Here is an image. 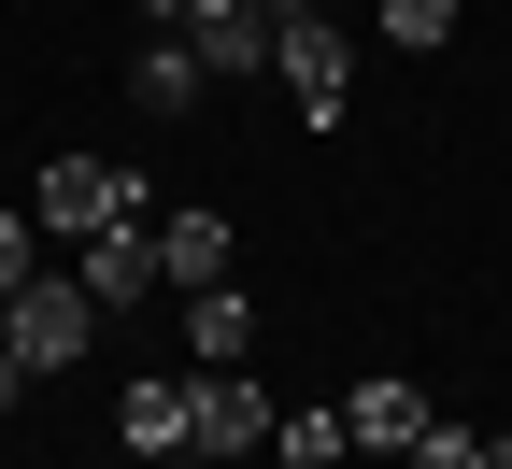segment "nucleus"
<instances>
[{"mask_svg": "<svg viewBox=\"0 0 512 469\" xmlns=\"http://www.w3.org/2000/svg\"><path fill=\"white\" fill-rule=\"evenodd\" d=\"M29 228H43V242H86V228H157V185L128 171V157H43Z\"/></svg>", "mask_w": 512, "mask_h": 469, "instance_id": "obj_1", "label": "nucleus"}, {"mask_svg": "<svg viewBox=\"0 0 512 469\" xmlns=\"http://www.w3.org/2000/svg\"><path fill=\"white\" fill-rule=\"evenodd\" d=\"M271 86L299 100V128H342V100H356V43H342V15H271Z\"/></svg>", "mask_w": 512, "mask_h": 469, "instance_id": "obj_2", "label": "nucleus"}, {"mask_svg": "<svg viewBox=\"0 0 512 469\" xmlns=\"http://www.w3.org/2000/svg\"><path fill=\"white\" fill-rule=\"evenodd\" d=\"M86 327H100V299H86L72 271H29L15 299H0V356H15V370H72Z\"/></svg>", "mask_w": 512, "mask_h": 469, "instance_id": "obj_3", "label": "nucleus"}, {"mask_svg": "<svg viewBox=\"0 0 512 469\" xmlns=\"http://www.w3.org/2000/svg\"><path fill=\"white\" fill-rule=\"evenodd\" d=\"M114 427H128V455H200V370H143L114 398Z\"/></svg>", "mask_w": 512, "mask_h": 469, "instance_id": "obj_4", "label": "nucleus"}, {"mask_svg": "<svg viewBox=\"0 0 512 469\" xmlns=\"http://www.w3.org/2000/svg\"><path fill=\"white\" fill-rule=\"evenodd\" d=\"M72 285H86L100 313H143V285H157V228H86V242H72Z\"/></svg>", "mask_w": 512, "mask_h": 469, "instance_id": "obj_5", "label": "nucleus"}, {"mask_svg": "<svg viewBox=\"0 0 512 469\" xmlns=\"http://www.w3.org/2000/svg\"><path fill=\"white\" fill-rule=\"evenodd\" d=\"M185 57H200L214 86H242L256 57H271V15H256V0H200V15H185Z\"/></svg>", "mask_w": 512, "mask_h": 469, "instance_id": "obj_6", "label": "nucleus"}, {"mask_svg": "<svg viewBox=\"0 0 512 469\" xmlns=\"http://www.w3.org/2000/svg\"><path fill=\"white\" fill-rule=\"evenodd\" d=\"M256 356V299L242 285H185V370H242Z\"/></svg>", "mask_w": 512, "mask_h": 469, "instance_id": "obj_7", "label": "nucleus"}, {"mask_svg": "<svg viewBox=\"0 0 512 469\" xmlns=\"http://www.w3.org/2000/svg\"><path fill=\"white\" fill-rule=\"evenodd\" d=\"M128 86H143V114H200V100H214V72L185 57V29H143V57H128Z\"/></svg>", "mask_w": 512, "mask_h": 469, "instance_id": "obj_8", "label": "nucleus"}, {"mask_svg": "<svg viewBox=\"0 0 512 469\" xmlns=\"http://www.w3.org/2000/svg\"><path fill=\"white\" fill-rule=\"evenodd\" d=\"M413 427H427V398H413V384H384V370L342 398V441H356V455H413Z\"/></svg>", "mask_w": 512, "mask_h": 469, "instance_id": "obj_9", "label": "nucleus"}, {"mask_svg": "<svg viewBox=\"0 0 512 469\" xmlns=\"http://www.w3.org/2000/svg\"><path fill=\"white\" fill-rule=\"evenodd\" d=\"M256 441H271V398L242 370H200V455H256Z\"/></svg>", "mask_w": 512, "mask_h": 469, "instance_id": "obj_10", "label": "nucleus"}, {"mask_svg": "<svg viewBox=\"0 0 512 469\" xmlns=\"http://www.w3.org/2000/svg\"><path fill=\"white\" fill-rule=\"evenodd\" d=\"M157 285H228V214H157Z\"/></svg>", "mask_w": 512, "mask_h": 469, "instance_id": "obj_11", "label": "nucleus"}, {"mask_svg": "<svg viewBox=\"0 0 512 469\" xmlns=\"http://www.w3.org/2000/svg\"><path fill=\"white\" fill-rule=\"evenodd\" d=\"M356 441H342V398L328 413H271V469H342Z\"/></svg>", "mask_w": 512, "mask_h": 469, "instance_id": "obj_12", "label": "nucleus"}, {"mask_svg": "<svg viewBox=\"0 0 512 469\" xmlns=\"http://www.w3.org/2000/svg\"><path fill=\"white\" fill-rule=\"evenodd\" d=\"M370 15H384V43H413V57L456 43V0H370Z\"/></svg>", "mask_w": 512, "mask_h": 469, "instance_id": "obj_13", "label": "nucleus"}, {"mask_svg": "<svg viewBox=\"0 0 512 469\" xmlns=\"http://www.w3.org/2000/svg\"><path fill=\"white\" fill-rule=\"evenodd\" d=\"M413 469H484V427H456V413H427V427H413Z\"/></svg>", "mask_w": 512, "mask_h": 469, "instance_id": "obj_14", "label": "nucleus"}, {"mask_svg": "<svg viewBox=\"0 0 512 469\" xmlns=\"http://www.w3.org/2000/svg\"><path fill=\"white\" fill-rule=\"evenodd\" d=\"M185 15H200V0H143V29H185Z\"/></svg>", "mask_w": 512, "mask_h": 469, "instance_id": "obj_15", "label": "nucleus"}, {"mask_svg": "<svg viewBox=\"0 0 512 469\" xmlns=\"http://www.w3.org/2000/svg\"><path fill=\"white\" fill-rule=\"evenodd\" d=\"M15 384H29V370H15V356H0V413H15Z\"/></svg>", "mask_w": 512, "mask_h": 469, "instance_id": "obj_16", "label": "nucleus"}, {"mask_svg": "<svg viewBox=\"0 0 512 469\" xmlns=\"http://www.w3.org/2000/svg\"><path fill=\"white\" fill-rule=\"evenodd\" d=\"M484 469H512V441H484Z\"/></svg>", "mask_w": 512, "mask_h": 469, "instance_id": "obj_17", "label": "nucleus"}, {"mask_svg": "<svg viewBox=\"0 0 512 469\" xmlns=\"http://www.w3.org/2000/svg\"><path fill=\"white\" fill-rule=\"evenodd\" d=\"M256 15H299V0H256Z\"/></svg>", "mask_w": 512, "mask_h": 469, "instance_id": "obj_18", "label": "nucleus"}]
</instances>
